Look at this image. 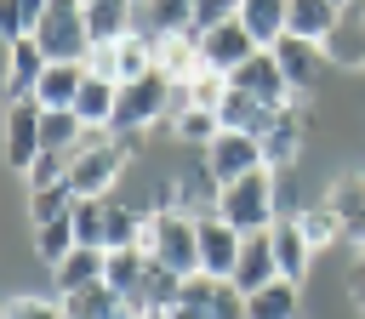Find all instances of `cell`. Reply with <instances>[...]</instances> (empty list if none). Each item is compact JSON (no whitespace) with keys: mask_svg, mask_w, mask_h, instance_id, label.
I'll list each match as a JSON object with an SVG mask.
<instances>
[{"mask_svg":"<svg viewBox=\"0 0 365 319\" xmlns=\"http://www.w3.org/2000/svg\"><path fill=\"white\" fill-rule=\"evenodd\" d=\"M108 285L120 291V302L131 308V313H171V302H177V291H182V279L171 273V268H160L148 251H108Z\"/></svg>","mask_w":365,"mask_h":319,"instance_id":"obj_1","label":"cell"},{"mask_svg":"<svg viewBox=\"0 0 365 319\" xmlns=\"http://www.w3.org/2000/svg\"><path fill=\"white\" fill-rule=\"evenodd\" d=\"M143 154V137H114V131H91L86 148L68 160V188L74 199H114V182L125 171V160Z\"/></svg>","mask_w":365,"mask_h":319,"instance_id":"obj_2","label":"cell"},{"mask_svg":"<svg viewBox=\"0 0 365 319\" xmlns=\"http://www.w3.org/2000/svg\"><path fill=\"white\" fill-rule=\"evenodd\" d=\"M137 251H148L160 268H171L177 279L200 273V222L182 211H143V239Z\"/></svg>","mask_w":365,"mask_h":319,"instance_id":"obj_3","label":"cell"},{"mask_svg":"<svg viewBox=\"0 0 365 319\" xmlns=\"http://www.w3.org/2000/svg\"><path fill=\"white\" fill-rule=\"evenodd\" d=\"M240 234H268L279 222V177L274 171H251L240 182L222 188V205H217Z\"/></svg>","mask_w":365,"mask_h":319,"instance_id":"obj_4","label":"cell"},{"mask_svg":"<svg viewBox=\"0 0 365 319\" xmlns=\"http://www.w3.org/2000/svg\"><path fill=\"white\" fill-rule=\"evenodd\" d=\"M34 46L46 51V63H86V51H91L86 0H51V11L34 28Z\"/></svg>","mask_w":365,"mask_h":319,"instance_id":"obj_5","label":"cell"},{"mask_svg":"<svg viewBox=\"0 0 365 319\" xmlns=\"http://www.w3.org/2000/svg\"><path fill=\"white\" fill-rule=\"evenodd\" d=\"M171 319H245V296L228 279L194 273V279H182V291L171 302Z\"/></svg>","mask_w":365,"mask_h":319,"instance_id":"obj_6","label":"cell"},{"mask_svg":"<svg viewBox=\"0 0 365 319\" xmlns=\"http://www.w3.org/2000/svg\"><path fill=\"white\" fill-rule=\"evenodd\" d=\"M194 222H200V273H211V279H228V285H234V268H240L245 234H240L222 211H205V216H194Z\"/></svg>","mask_w":365,"mask_h":319,"instance_id":"obj_7","label":"cell"},{"mask_svg":"<svg viewBox=\"0 0 365 319\" xmlns=\"http://www.w3.org/2000/svg\"><path fill=\"white\" fill-rule=\"evenodd\" d=\"M40 103L34 97H23V103H6V165L11 171H23L29 177V165L46 154V142H40Z\"/></svg>","mask_w":365,"mask_h":319,"instance_id":"obj_8","label":"cell"},{"mask_svg":"<svg viewBox=\"0 0 365 319\" xmlns=\"http://www.w3.org/2000/svg\"><path fill=\"white\" fill-rule=\"evenodd\" d=\"M302 142H308V103L297 97V103H285L279 108V120H274V131L262 137V165L279 177V171H291L297 165V154H302Z\"/></svg>","mask_w":365,"mask_h":319,"instance_id":"obj_9","label":"cell"},{"mask_svg":"<svg viewBox=\"0 0 365 319\" xmlns=\"http://www.w3.org/2000/svg\"><path fill=\"white\" fill-rule=\"evenodd\" d=\"M205 171H211L222 188L240 182V177H251V171H268V165H262V142L245 137V131H222V137L205 148Z\"/></svg>","mask_w":365,"mask_h":319,"instance_id":"obj_10","label":"cell"},{"mask_svg":"<svg viewBox=\"0 0 365 319\" xmlns=\"http://www.w3.org/2000/svg\"><path fill=\"white\" fill-rule=\"evenodd\" d=\"M274 63H279V74H285L291 97H308V91L319 85V74L331 68V63H325V46H314V40H297V34H285V40L274 46Z\"/></svg>","mask_w":365,"mask_h":319,"instance_id":"obj_11","label":"cell"},{"mask_svg":"<svg viewBox=\"0 0 365 319\" xmlns=\"http://www.w3.org/2000/svg\"><path fill=\"white\" fill-rule=\"evenodd\" d=\"M257 51H262V46L245 34V23H240V17H234V23H222V28H211V34H200V63H205V68H217V74L245 68Z\"/></svg>","mask_w":365,"mask_h":319,"instance_id":"obj_12","label":"cell"},{"mask_svg":"<svg viewBox=\"0 0 365 319\" xmlns=\"http://www.w3.org/2000/svg\"><path fill=\"white\" fill-rule=\"evenodd\" d=\"M228 85H234V91H245V97H257V103H268V108L297 103V97H291V85H285V74H279V63H274V51H257L245 68H234V74H228Z\"/></svg>","mask_w":365,"mask_h":319,"instance_id":"obj_13","label":"cell"},{"mask_svg":"<svg viewBox=\"0 0 365 319\" xmlns=\"http://www.w3.org/2000/svg\"><path fill=\"white\" fill-rule=\"evenodd\" d=\"M319 199L336 211V222H342V239H348L354 251H365V171H348V177H336V182H331Z\"/></svg>","mask_w":365,"mask_h":319,"instance_id":"obj_14","label":"cell"},{"mask_svg":"<svg viewBox=\"0 0 365 319\" xmlns=\"http://www.w3.org/2000/svg\"><path fill=\"white\" fill-rule=\"evenodd\" d=\"M6 57H11V63H6V103L34 97V91H40V80H46V68H51V63H46V51H40L34 40H11V46H6Z\"/></svg>","mask_w":365,"mask_h":319,"instance_id":"obj_15","label":"cell"},{"mask_svg":"<svg viewBox=\"0 0 365 319\" xmlns=\"http://www.w3.org/2000/svg\"><path fill=\"white\" fill-rule=\"evenodd\" d=\"M205 63H200V40L182 28V34H160L154 40V74H165L171 85H188L194 74H200Z\"/></svg>","mask_w":365,"mask_h":319,"instance_id":"obj_16","label":"cell"},{"mask_svg":"<svg viewBox=\"0 0 365 319\" xmlns=\"http://www.w3.org/2000/svg\"><path fill=\"white\" fill-rule=\"evenodd\" d=\"M268 239H274V262H279V279L302 285V279H308V268H314V245L302 239L297 216H279V222L268 228Z\"/></svg>","mask_w":365,"mask_h":319,"instance_id":"obj_17","label":"cell"},{"mask_svg":"<svg viewBox=\"0 0 365 319\" xmlns=\"http://www.w3.org/2000/svg\"><path fill=\"white\" fill-rule=\"evenodd\" d=\"M97 279H108V251H91V245H74V251L51 268L57 302H63V296H74V291H86V285H97Z\"/></svg>","mask_w":365,"mask_h":319,"instance_id":"obj_18","label":"cell"},{"mask_svg":"<svg viewBox=\"0 0 365 319\" xmlns=\"http://www.w3.org/2000/svg\"><path fill=\"white\" fill-rule=\"evenodd\" d=\"M217 120H222V131H245V137H257V142H262V137L274 131L279 108H268V103H257V97H245V91H234V85H228V97H222Z\"/></svg>","mask_w":365,"mask_h":319,"instance_id":"obj_19","label":"cell"},{"mask_svg":"<svg viewBox=\"0 0 365 319\" xmlns=\"http://www.w3.org/2000/svg\"><path fill=\"white\" fill-rule=\"evenodd\" d=\"M279 279V262H274V239L268 234H245V251H240V268H234V291L251 296L262 285Z\"/></svg>","mask_w":365,"mask_h":319,"instance_id":"obj_20","label":"cell"},{"mask_svg":"<svg viewBox=\"0 0 365 319\" xmlns=\"http://www.w3.org/2000/svg\"><path fill=\"white\" fill-rule=\"evenodd\" d=\"M285 17H291V0H240V23L262 51H274L285 40Z\"/></svg>","mask_w":365,"mask_h":319,"instance_id":"obj_21","label":"cell"},{"mask_svg":"<svg viewBox=\"0 0 365 319\" xmlns=\"http://www.w3.org/2000/svg\"><path fill=\"white\" fill-rule=\"evenodd\" d=\"M325 63L331 68H365V11H342V23L325 40Z\"/></svg>","mask_w":365,"mask_h":319,"instance_id":"obj_22","label":"cell"},{"mask_svg":"<svg viewBox=\"0 0 365 319\" xmlns=\"http://www.w3.org/2000/svg\"><path fill=\"white\" fill-rule=\"evenodd\" d=\"M336 23H342V11H336L331 0H291L285 34H297V40H314V46H325Z\"/></svg>","mask_w":365,"mask_h":319,"instance_id":"obj_23","label":"cell"},{"mask_svg":"<svg viewBox=\"0 0 365 319\" xmlns=\"http://www.w3.org/2000/svg\"><path fill=\"white\" fill-rule=\"evenodd\" d=\"M63 313H68V319H125L131 308L120 302V291H114L108 279H97V285H86V291L63 296Z\"/></svg>","mask_w":365,"mask_h":319,"instance_id":"obj_24","label":"cell"},{"mask_svg":"<svg viewBox=\"0 0 365 319\" xmlns=\"http://www.w3.org/2000/svg\"><path fill=\"white\" fill-rule=\"evenodd\" d=\"M245 319H302V291L291 279H274L245 296Z\"/></svg>","mask_w":365,"mask_h":319,"instance_id":"obj_25","label":"cell"},{"mask_svg":"<svg viewBox=\"0 0 365 319\" xmlns=\"http://www.w3.org/2000/svg\"><path fill=\"white\" fill-rule=\"evenodd\" d=\"M86 23H91V46L125 40L137 28V0H86Z\"/></svg>","mask_w":365,"mask_h":319,"instance_id":"obj_26","label":"cell"},{"mask_svg":"<svg viewBox=\"0 0 365 319\" xmlns=\"http://www.w3.org/2000/svg\"><path fill=\"white\" fill-rule=\"evenodd\" d=\"M194 17V0H143L137 6V34L160 40V34H182Z\"/></svg>","mask_w":365,"mask_h":319,"instance_id":"obj_27","label":"cell"},{"mask_svg":"<svg viewBox=\"0 0 365 319\" xmlns=\"http://www.w3.org/2000/svg\"><path fill=\"white\" fill-rule=\"evenodd\" d=\"M80 85H86V63H51L46 80H40V91H34V103L40 108H74Z\"/></svg>","mask_w":365,"mask_h":319,"instance_id":"obj_28","label":"cell"},{"mask_svg":"<svg viewBox=\"0 0 365 319\" xmlns=\"http://www.w3.org/2000/svg\"><path fill=\"white\" fill-rule=\"evenodd\" d=\"M297 228H302V239L314 245V256H319L325 245H336V239H342V222H336V211H331L325 199H314V205H297Z\"/></svg>","mask_w":365,"mask_h":319,"instance_id":"obj_29","label":"cell"},{"mask_svg":"<svg viewBox=\"0 0 365 319\" xmlns=\"http://www.w3.org/2000/svg\"><path fill=\"white\" fill-rule=\"evenodd\" d=\"M74 245H80V239H74V216H57V222H40V228H34V256H40L46 268H57Z\"/></svg>","mask_w":365,"mask_h":319,"instance_id":"obj_30","label":"cell"},{"mask_svg":"<svg viewBox=\"0 0 365 319\" xmlns=\"http://www.w3.org/2000/svg\"><path fill=\"white\" fill-rule=\"evenodd\" d=\"M114 51H120V85H131V80H143V74H154V40L148 34H125V40H114Z\"/></svg>","mask_w":365,"mask_h":319,"instance_id":"obj_31","label":"cell"},{"mask_svg":"<svg viewBox=\"0 0 365 319\" xmlns=\"http://www.w3.org/2000/svg\"><path fill=\"white\" fill-rule=\"evenodd\" d=\"M171 137H182V142H194V148H211V142L222 137V120H217L211 108H182L177 125H171Z\"/></svg>","mask_w":365,"mask_h":319,"instance_id":"obj_32","label":"cell"},{"mask_svg":"<svg viewBox=\"0 0 365 319\" xmlns=\"http://www.w3.org/2000/svg\"><path fill=\"white\" fill-rule=\"evenodd\" d=\"M74 188L63 182V188H40V194H29V222L40 228V222H57V216H74Z\"/></svg>","mask_w":365,"mask_h":319,"instance_id":"obj_33","label":"cell"},{"mask_svg":"<svg viewBox=\"0 0 365 319\" xmlns=\"http://www.w3.org/2000/svg\"><path fill=\"white\" fill-rule=\"evenodd\" d=\"M74 239L91 245V251H103V239H108V211H103V199H80V205H74Z\"/></svg>","mask_w":365,"mask_h":319,"instance_id":"obj_34","label":"cell"},{"mask_svg":"<svg viewBox=\"0 0 365 319\" xmlns=\"http://www.w3.org/2000/svg\"><path fill=\"white\" fill-rule=\"evenodd\" d=\"M182 91H188V108H211V114H217V108H222V97H228V74L200 68V74H194Z\"/></svg>","mask_w":365,"mask_h":319,"instance_id":"obj_35","label":"cell"},{"mask_svg":"<svg viewBox=\"0 0 365 319\" xmlns=\"http://www.w3.org/2000/svg\"><path fill=\"white\" fill-rule=\"evenodd\" d=\"M240 17V0H194V17H188V34L200 40V34H211V28H222V23H234Z\"/></svg>","mask_w":365,"mask_h":319,"instance_id":"obj_36","label":"cell"},{"mask_svg":"<svg viewBox=\"0 0 365 319\" xmlns=\"http://www.w3.org/2000/svg\"><path fill=\"white\" fill-rule=\"evenodd\" d=\"M0 319H68L57 296H11Z\"/></svg>","mask_w":365,"mask_h":319,"instance_id":"obj_37","label":"cell"},{"mask_svg":"<svg viewBox=\"0 0 365 319\" xmlns=\"http://www.w3.org/2000/svg\"><path fill=\"white\" fill-rule=\"evenodd\" d=\"M68 182V160L63 154H40L34 165H29V194H40V188H63Z\"/></svg>","mask_w":365,"mask_h":319,"instance_id":"obj_38","label":"cell"},{"mask_svg":"<svg viewBox=\"0 0 365 319\" xmlns=\"http://www.w3.org/2000/svg\"><path fill=\"white\" fill-rule=\"evenodd\" d=\"M86 74H91V80H114V85H120V51H114V40H97V46L86 51Z\"/></svg>","mask_w":365,"mask_h":319,"instance_id":"obj_39","label":"cell"},{"mask_svg":"<svg viewBox=\"0 0 365 319\" xmlns=\"http://www.w3.org/2000/svg\"><path fill=\"white\" fill-rule=\"evenodd\" d=\"M342 291H348V308L365 319V251H354V262H348V279H342Z\"/></svg>","mask_w":365,"mask_h":319,"instance_id":"obj_40","label":"cell"},{"mask_svg":"<svg viewBox=\"0 0 365 319\" xmlns=\"http://www.w3.org/2000/svg\"><path fill=\"white\" fill-rule=\"evenodd\" d=\"M336 11H365V0H331Z\"/></svg>","mask_w":365,"mask_h":319,"instance_id":"obj_41","label":"cell"},{"mask_svg":"<svg viewBox=\"0 0 365 319\" xmlns=\"http://www.w3.org/2000/svg\"><path fill=\"white\" fill-rule=\"evenodd\" d=\"M131 319H171V313H160V308H154V313H131Z\"/></svg>","mask_w":365,"mask_h":319,"instance_id":"obj_42","label":"cell"},{"mask_svg":"<svg viewBox=\"0 0 365 319\" xmlns=\"http://www.w3.org/2000/svg\"><path fill=\"white\" fill-rule=\"evenodd\" d=\"M137 6H143V0H137Z\"/></svg>","mask_w":365,"mask_h":319,"instance_id":"obj_43","label":"cell"}]
</instances>
